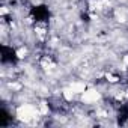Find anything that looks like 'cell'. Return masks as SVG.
I'll list each match as a JSON object with an SVG mask.
<instances>
[{"mask_svg": "<svg viewBox=\"0 0 128 128\" xmlns=\"http://www.w3.org/2000/svg\"><path fill=\"white\" fill-rule=\"evenodd\" d=\"M15 119L23 124V125H42L44 122H41V119H44V116L39 113L38 106L30 102V101H24L17 104L15 112H14Z\"/></svg>", "mask_w": 128, "mask_h": 128, "instance_id": "1", "label": "cell"}, {"mask_svg": "<svg viewBox=\"0 0 128 128\" xmlns=\"http://www.w3.org/2000/svg\"><path fill=\"white\" fill-rule=\"evenodd\" d=\"M102 90H100L96 86H88L86 90L78 96V100L84 106H96L102 101Z\"/></svg>", "mask_w": 128, "mask_h": 128, "instance_id": "2", "label": "cell"}, {"mask_svg": "<svg viewBox=\"0 0 128 128\" xmlns=\"http://www.w3.org/2000/svg\"><path fill=\"white\" fill-rule=\"evenodd\" d=\"M68 86L72 89V92L77 95V96H80L84 90H86V88L89 86L88 83H86V80H83V78H80V80H71L70 83H68Z\"/></svg>", "mask_w": 128, "mask_h": 128, "instance_id": "3", "label": "cell"}, {"mask_svg": "<svg viewBox=\"0 0 128 128\" xmlns=\"http://www.w3.org/2000/svg\"><path fill=\"white\" fill-rule=\"evenodd\" d=\"M36 106H38V110H39V113H41L44 118L50 116V113H51V107H50L48 101H45V100L42 98L41 101H38V102H36Z\"/></svg>", "mask_w": 128, "mask_h": 128, "instance_id": "4", "label": "cell"}]
</instances>
